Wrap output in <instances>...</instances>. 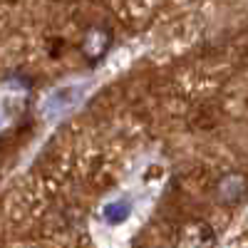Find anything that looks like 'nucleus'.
Listing matches in <instances>:
<instances>
[{
    "label": "nucleus",
    "instance_id": "obj_1",
    "mask_svg": "<svg viewBox=\"0 0 248 248\" xmlns=\"http://www.w3.org/2000/svg\"><path fill=\"white\" fill-rule=\"evenodd\" d=\"M112 30L105 28V25H92L87 28V32L82 35V43H79V50H82V57H85L90 65H97V62L107 55V50L112 47Z\"/></svg>",
    "mask_w": 248,
    "mask_h": 248
},
{
    "label": "nucleus",
    "instance_id": "obj_2",
    "mask_svg": "<svg viewBox=\"0 0 248 248\" xmlns=\"http://www.w3.org/2000/svg\"><path fill=\"white\" fill-rule=\"evenodd\" d=\"M214 243H216L214 229L206 221L196 218V221L184 223L179 229L174 248H214Z\"/></svg>",
    "mask_w": 248,
    "mask_h": 248
},
{
    "label": "nucleus",
    "instance_id": "obj_3",
    "mask_svg": "<svg viewBox=\"0 0 248 248\" xmlns=\"http://www.w3.org/2000/svg\"><path fill=\"white\" fill-rule=\"evenodd\" d=\"M246 191V179L241 174H229L218 181V196L226 203H236Z\"/></svg>",
    "mask_w": 248,
    "mask_h": 248
},
{
    "label": "nucleus",
    "instance_id": "obj_4",
    "mask_svg": "<svg viewBox=\"0 0 248 248\" xmlns=\"http://www.w3.org/2000/svg\"><path fill=\"white\" fill-rule=\"evenodd\" d=\"M82 94H85V92H79V87H67V90L55 92V94L47 99V109H50V114L72 109V107L77 105V102H79V97H82Z\"/></svg>",
    "mask_w": 248,
    "mask_h": 248
},
{
    "label": "nucleus",
    "instance_id": "obj_5",
    "mask_svg": "<svg viewBox=\"0 0 248 248\" xmlns=\"http://www.w3.org/2000/svg\"><path fill=\"white\" fill-rule=\"evenodd\" d=\"M132 214V201L129 199H117L112 203H107L105 209H102V218H105L109 226H119L129 218Z\"/></svg>",
    "mask_w": 248,
    "mask_h": 248
}]
</instances>
